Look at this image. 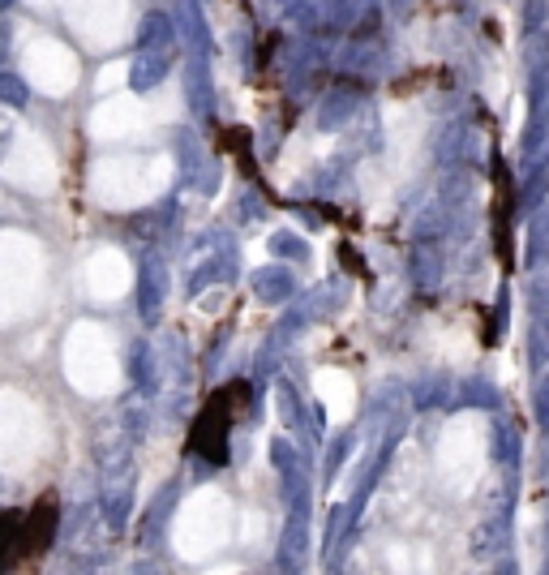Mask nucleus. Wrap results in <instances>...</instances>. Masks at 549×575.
<instances>
[{"instance_id":"15","label":"nucleus","mask_w":549,"mask_h":575,"mask_svg":"<svg viewBox=\"0 0 549 575\" xmlns=\"http://www.w3.org/2000/svg\"><path fill=\"white\" fill-rule=\"evenodd\" d=\"M190 99H194V113H211V77H206L202 56L190 65Z\"/></svg>"},{"instance_id":"17","label":"nucleus","mask_w":549,"mask_h":575,"mask_svg":"<svg viewBox=\"0 0 549 575\" xmlns=\"http://www.w3.org/2000/svg\"><path fill=\"white\" fill-rule=\"evenodd\" d=\"M271 254H279V258H310V245L297 236V232H274L271 236Z\"/></svg>"},{"instance_id":"7","label":"nucleus","mask_w":549,"mask_h":575,"mask_svg":"<svg viewBox=\"0 0 549 575\" xmlns=\"http://www.w3.org/2000/svg\"><path fill=\"white\" fill-rule=\"evenodd\" d=\"M528 263H532V267L549 263V198L537 202L532 224H528Z\"/></svg>"},{"instance_id":"14","label":"nucleus","mask_w":549,"mask_h":575,"mask_svg":"<svg viewBox=\"0 0 549 575\" xmlns=\"http://www.w3.org/2000/svg\"><path fill=\"white\" fill-rule=\"evenodd\" d=\"M460 395H464L469 408H485V413L498 408V391L485 383V379H469V383H460Z\"/></svg>"},{"instance_id":"18","label":"nucleus","mask_w":549,"mask_h":575,"mask_svg":"<svg viewBox=\"0 0 549 575\" xmlns=\"http://www.w3.org/2000/svg\"><path fill=\"white\" fill-rule=\"evenodd\" d=\"M494 456L503 464H510L519 456V434H515L507 422H494Z\"/></svg>"},{"instance_id":"4","label":"nucleus","mask_w":549,"mask_h":575,"mask_svg":"<svg viewBox=\"0 0 549 575\" xmlns=\"http://www.w3.org/2000/svg\"><path fill=\"white\" fill-rule=\"evenodd\" d=\"M356 113H360V95H356L353 86L344 90H331L326 99H322V108H317V129H344L348 120H356Z\"/></svg>"},{"instance_id":"3","label":"nucleus","mask_w":549,"mask_h":575,"mask_svg":"<svg viewBox=\"0 0 549 575\" xmlns=\"http://www.w3.org/2000/svg\"><path fill=\"white\" fill-rule=\"evenodd\" d=\"M172 70V56H168V47H138V56H133V65H129V82L138 86V90H151L159 86L163 77Z\"/></svg>"},{"instance_id":"24","label":"nucleus","mask_w":549,"mask_h":575,"mask_svg":"<svg viewBox=\"0 0 549 575\" xmlns=\"http://www.w3.org/2000/svg\"><path fill=\"white\" fill-rule=\"evenodd\" d=\"M546 13H549L546 0H528V9H524V26H528V31H537V26L546 22Z\"/></svg>"},{"instance_id":"5","label":"nucleus","mask_w":549,"mask_h":575,"mask_svg":"<svg viewBox=\"0 0 549 575\" xmlns=\"http://www.w3.org/2000/svg\"><path fill=\"white\" fill-rule=\"evenodd\" d=\"M532 356H537V365L546 361V348H549V267L537 275V284H532Z\"/></svg>"},{"instance_id":"2","label":"nucleus","mask_w":549,"mask_h":575,"mask_svg":"<svg viewBox=\"0 0 549 575\" xmlns=\"http://www.w3.org/2000/svg\"><path fill=\"white\" fill-rule=\"evenodd\" d=\"M194 451L197 456H211V460H228V417L219 408H211L194 429Z\"/></svg>"},{"instance_id":"11","label":"nucleus","mask_w":549,"mask_h":575,"mask_svg":"<svg viewBox=\"0 0 549 575\" xmlns=\"http://www.w3.org/2000/svg\"><path fill=\"white\" fill-rule=\"evenodd\" d=\"M22 558V515L18 511H4L0 515V567Z\"/></svg>"},{"instance_id":"1","label":"nucleus","mask_w":549,"mask_h":575,"mask_svg":"<svg viewBox=\"0 0 549 575\" xmlns=\"http://www.w3.org/2000/svg\"><path fill=\"white\" fill-rule=\"evenodd\" d=\"M279 567L283 572H297L301 563H305V554H310V499L305 502H292V515H288V524H283V541H279Z\"/></svg>"},{"instance_id":"8","label":"nucleus","mask_w":549,"mask_h":575,"mask_svg":"<svg viewBox=\"0 0 549 575\" xmlns=\"http://www.w3.org/2000/svg\"><path fill=\"white\" fill-rule=\"evenodd\" d=\"M503 545H507V520L503 515H489V520H481V529L472 533V550H476V558L485 554H503Z\"/></svg>"},{"instance_id":"16","label":"nucleus","mask_w":549,"mask_h":575,"mask_svg":"<svg viewBox=\"0 0 549 575\" xmlns=\"http://www.w3.org/2000/svg\"><path fill=\"white\" fill-rule=\"evenodd\" d=\"M353 18H356V0H326V9H322V26L326 31H344Z\"/></svg>"},{"instance_id":"6","label":"nucleus","mask_w":549,"mask_h":575,"mask_svg":"<svg viewBox=\"0 0 549 575\" xmlns=\"http://www.w3.org/2000/svg\"><path fill=\"white\" fill-rule=\"evenodd\" d=\"M254 292H258L267 306H274V301H288V297L297 292V279H292L288 267H262L254 275Z\"/></svg>"},{"instance_id":"21","label":"nucleus","mask_w":549,"mask_h":575,"mask_svg":"<svg viewBox=\"0 0 549 575\" xmlns=\"http://www.w3.org/2000/svg\"><path fill=\"white\" fill-rule=\"evenodd\" d=\"M0 99H9L13 108H18L22 99H26V86L18 82V74H0Z\"/></svg>"},{"instance_id":"10","label":"nucleus","mask_w":549,"mask_h":575,"mask_svg":"<svg viewBox=\"0 0 549 575\" xmlns=\"http://www.w3.org/2000/svg\"><path fill=\"white\" fill-rule=\"evenodd\" d=\"M138 292H142V313H147V318H159V306H163V267H159L155 258L142 267Z\"/></svg>"},{"instance_id":"25","label":"nucleus","mask_w":549,"mask_h":575,"mask_svg":"<svg viewBox=\"0 0 549 575\" xmlns=\"http://www.w3.org/2000/svg\"><path fill=\"white\" fill-rule=\"evenodd\" d=\"M391 9L395 13H408V4H403V0H391Z\"/></svg>"},{"instance_id":"12","label":"nucleus","mask_w":549,"mask_h":575,"mask_svg":"<svg viewBox=\"0 0 549 575\" xmlns=\"http://www.w3.org/2000/svg\"><path fill=\"white\" fill-rule=\"evenodd\" d=\"M438 275H442V267H438V254H433V245H412V279L421 284V288H433L438 284Z\"/></svg>"},{"instance_id":"20","label":"nucleus","mask_w":549,"mask_h":575,"mask_svg":"<svg viewBox=\"0 0 549 575\" xmlns=\"http://www.w3.org/2000/svg\"><path fill=\"white\" fill-rule=\"evenodd\" d=\"M546 190H549V159H541V163H537V172H532V181L524 185V198H528V202H541Z\"/></svg>"},{"instance_id":"13","label":"nucleus","mask_w":549,"mask_h":575,"mask_svg":"<svg viewBox=\"0 0 549 575\" xmlns=\"http://www.w3.org/2000/svg\"><path fill=\"white\" fill-rule=\"evenodd\" d=\"M274 413H279V422L288 425V429H297L301 425V400H297V391L283 383H274Z\"/></svg>"},{"instance_id":"26","label":"nucleus","mask_w":549,"mask_h":575,"mask_svg":"<svg viewBox=\"0 0 549 575\" xmlns=\"http://www.w3.org/2000/svg\"><path fill=\"white\" fill-rule=\"evenodd\" d=\"M4 4H9V0H0V9H4Z\"/></svg>"},{"instance_id":"22","label":"nucleus","mask_w":549,"mask_h":575,"mask_svg":"<svg viewBox=\"0 0 549 575\" xmlns=\"http://www.w3.org/2000/svg\"><path fill=\"white\" fill-rule=\"evenodd\" d=\"M532 408H537V422L549 425V374H541V383L532 391Z\"/></svg>"},{"instance_id":"19","label":"nucleus","mask_w":549,"mask_h":575,"mask_svg":"<svg viewBox=\"0 0 549 575\" xmlns=\"http://www.w3.org/2000/svg\"><path fill=\"white\" fill-rule=\"evenodd\" d=\"M446 395H451V386L438 383V379H426L417 386V408H438V404H446Z\"/></svg>"},{"instance_id":"23","label":"nucleus","mask_w":549,"mask_h":575,"mask_svg":"<svg viewBox=\"0 0 549 575\" xmlns=\"http://www.w3.org/2000/svg\"><path fill=\"white\" fill-rule=\"evenodd\" d=\"M353 434H344V438H335V443H331V460H326V472H335V468H340V460H348V451H353Z\"/></svg>"},{"instance_id":"9","label":"nucleus","mask_w":549,"mask_h":575,"mask_svg":"<svg viewBox=\"0 0 549 575\" xmlns=\"http://www.w3.org/2000/svg\"><path fill=\"white\" fill-rule=\"evenodd\" d=\"M176 39V26L168 13H147L142 26H138V47H172Z\"/></svg>"}]
</instances>
